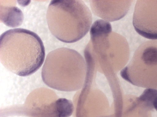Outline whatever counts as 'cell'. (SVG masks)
I'll return each mask as SVG.
<instances>
[{
	"label": "cell",
	"instance_id": "cell-3",
	"mask_svg": "<svg viewBox=\"0 0 157 117\" xmlns=\"http://www.w3.org/2000/svg\"><path fill=\"white\" fill-rule=\"evenodd\" d=\"M85 66L83 58L76 51L66 47L57 48L46 56L42 70V78L50 88L70 91L72 90L70 83L72 76L76 68Z\"/></svg>",
	"mask_w": 157,
	"mask_h": 117
},
{
	"label": "cell",
	"instance_id": "cell-2",
	"mask_svg": "<svg viewBox=\"0 0 157 117\" xmlns=\"http://www.w3.org/2000/svg\"><path fill=\"white\" fill-rule=\"evenodd\" d=\"M46 19L52 34L66 43L76 42L88 33L92 21L89 8L81 0L51 1Z\"/></svg>",
	"mask_w": 157,
	"mask_h": 117
},
{
	"label": "cell",
	"instance_id": "cell-1",
	"mask_svg": "<svg viewBox=\"0 0 157 117\" xmlns=\"http://www.w3.org/2000/svg\"><path fill=\"white\" fill-rule=\"evenodd\" d=\"M43 43L39 36L29 30L11 29L1 35L0 60L8 70L25 77L36 72L45 57Z\"/></svg>",
	"mask_w": 157,
	"mask_h": 117
},
{
	"label": "cell",
	"instance_id": "cell-7",
	"mask_svg": "<svg viewBox=\"0 0 157 117\" xmlns=\"http://www.w3.org/2000/svg\"><path fill=\"white\" fill-rule=\"evenodd\" d=\"M2 14H1V20L7 26L16 27L21 25L23 20L22 11L14 6H2Z\"/></svg>",
	"mask_w": 157,
	"mask_h": 117
},
{
	"label": "cell",
	"instance_id": "cell-4",
	"mask_svg": "<svg viewBox=\"0 0 157 117\" xmlns=\"http://www.w3.org/2000/svg\"><path fill=\"white\" fill-rule=\"evenodd\" d=\"M121 74L132 84L147 89H157V40L142 43Z\"/></svg>",
	"mask_w": 157,
	"mask_h": 117
},
{
	"label": "cell",
	"instance_id": "cell-5",
	"mask_svg": "<svg viewBox=\"0 0 157 117\" xmlns=\"http://www.w3.org/2000/svg\"><path fill=\"white\" fill-rule=\"evenodd\" d=\"M132 23L136 31L141 36L157 40V0H137Z\"/></svg>",
	"mask_w": 157,
	"mask_h": 117
},
{
	"label": "cell",
	"instance_id": "cell-6",
	"mask_svg": "<svg viewBox=\"0 0 157 117\" xmlns=\"http://www.w3.org/2000/svg\"><path fill=\"white\" fill-rule=\"evenodd\" d=\"M131 0H91L93 13L107 21H113L123 17L130 7Z\"/></svg>",
	"mask_w": 157,
	"mask_h": 117
}]
</instances>
